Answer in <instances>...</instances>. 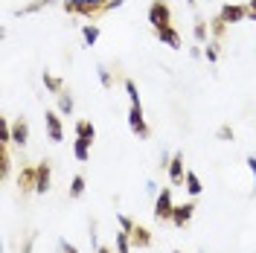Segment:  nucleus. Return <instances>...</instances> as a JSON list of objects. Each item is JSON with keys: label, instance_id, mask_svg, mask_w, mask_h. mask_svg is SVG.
Instances as JSON below:
<instances>
[{"label": "nucleus", "instance_id": "f257e3e1", "mask_svg": "<svg viewBox=\"0 0 256 253\" xmlns=\"http://www.w3.org/2000/svg\"><path fill=\"white\" fill-rule=\"evenodd\" d=\"M126 0H62V9L67 15H79L88 24H96L102 15H108L114 9H120Z\"/></svg>", "mask_w": 256, "mask_h": 253}, {"label": "nucleus", "instance_id": "20e7f679", "mask_svg": "<svg viewBox=\"0 0 256 253\" xmlns=\"http://www.w3.org/2000/svg\"><path fill=\"white\" fill-rule=\"evenodd\" d=\"M154 218H158L160 224H166V222H172V212H175V201H172V190L166 186V190H160L158 192V198H154Z\"/></svg>", "mask_w": 256, "mask_h": 253}, {"label": "nucleus", "instance_id": "473e14b6", "mask_svg": "<svg viewBox=\"0 0 256 253\" xmlns=\"http://www.w3.org/2000/svg\"><path fill=\"white\" fill-rule=\"evenodd\" d=\"M32 242H35V236L26 238V244H24V253H32Z\"/></svg>", "mask_w": 256, "mask_h": 253}, {"label": "nucleus", "instance_id": "423d86ee", "mask_svg": "<svg viewBox=\"0 0 256 253\" xmlns=\"http://www.w3.org/2000/svg\"><path fill=\"white\" fill-rule=\"evenodd\" d=\"M128 238H131V244H134V250H146V248H152V230L143 227V224H131V230H126Z\"/></svg>", "mask_w": 256, "mask_h": 253}, {"label": "nucleus", "instance_id": "cd10ccee", "mask_svg": "<svg viewBox=\"0 0 256 253\" xmlns=\"http://www.w3.org/2000/svg\"><path fill=\"white\" fill-rule=\"evenodd\" d=\"M126 94H128V102H131V105H137V102H140V90H137L134 79H126Z\"/></svg>", "mask_w": 256, "mask_h": 253}, {"label": "nucleus", "instance_id": "5701e85b", "mask_svg": "<svg viewBox=\"0 0 256 253\" xmlns=\"http://www.w3.org/2000/svg\"><path fill=\"white\" fill-rule=\"evenodd\" d=\"M12 174V158H9V146H0V178L6 180Z\"/></svg>", "mask_w": 256, "mask_h": 253}, {"label": "nucleus", "instance_id": "1a4fd4ad", "mask_svg": "<svg viewBox=\"0 0 256 253\" xmlns=\"http://www.w3.org/2000/svg\"><path fill=\"white\" fill-rule=\"evenodd\" d=\"M218 15H222L224 24H242L244 18H250V12H248V6H242V3H224Z\"/></svg>", "mask_w": 256, "mask_h": 253}, {"label": "nucleus", "instance_id": "412c9836", "mask_svg": "<svg viewBox=\"0 0 256 253\" xmlns=\"http://www.w3.org/2000/svg\"><path fill=\"white\" fill-rule=\"evenodd\" d=\"M84 190H88V184H84V174H73V180H70V190H67V195L76 201V198H82L84 195Z\"/></svg>", "mask_w": 256, "mask_h": 253}, {"label": "nucleus", "instance_id": "0eeeda50", "mask_svg": "<svg viewBox=\"0 0 256 253\" xmlns=\"http://www.w3.org/2000/svg\"><path fill=\"white\" fill-rule=\"evenodd\" d=\"M169 180H172V186H184V180H186V169H184V152H175L172 158H169Z\"/></svg>", "mask_w": 256, "mask_h": 253}, {"label": "nucleus", "instance_id": "7c9ffc66", "mask_svg": "<svg viewBox=\"0 0 256 253\" xmlns=\"http://www.w3.org/2000/svg\"><path fill=\"white\" fill-rule=\"evenodd\" d=\"M248 169H250V174H254V195H256V158L254 154L248 158Z\"/></svg>", "mask_w": 256, "mask_h": 253}, {"label": "nucleus", "instance_id": "dca6fc26", "mask_svg": "<svg viewBox=\"0 0 256 253\" xmlns=\"http://www.w3.org/2000/svg\"><path fill=\"white\" fill-rule=\"evenodd\" d=\"M41 79H44V88H47L52 96H58V94H64V90H67V84H64L58 76H52L50 70H44V76H41Z\"/></svg>", "mask_w": 256, "mask_h": 253}, {"label": "nucleus", "instance_id": "2eb2a0df", "mask_svg": "<svg viewBox=\"0 0 256 253\" xmlns=\"http://www.w3.org/2000/svg\"><path fill=\"white\" fill-rule=\"evenodd\" d=\"M73 131H76V137H82V140H96V128L90 120H76V126H73Z\"/></svg>", "mask_w": 256, "mask_h": 253}, {"label": "nucleus", "instance_id": "f704fd0d", "mask_svg": "<svg viewBox=\"0 0 256 253\" xmlns=\"http://www.w3.org/2000/svg\"><path fill=\"white\" fill-rule=\"evenodd\" d=\"M186 3H195V0H186Z\"/></svg>", "mask_w": 256, "mask_h": 253}, {"label": "nucleus", "instance_id": "7ed1b4c3", "mask_svg": "<svg viewBox=\"0 0 256 253\" xmlns=\"http://www.w3.org/2000/svg\"><path fill=\"white\" fill-rule=\"evenodd\" d=\"M148 24H152V30L172 26V6L166 0H152V6H148Z\"/></svg>", "mask_w": 256, "mask_h": 253}, {"label": "nucleus", "instance_id": "393cba45", "mask_svg": "<svg viewBox=\"0 0 256 253\" xmlns=\"http://www.w3.org/2000/svg\"><path fill=\"white\" fill-rule=\"evenodd\" d=\"M56 99H58V114H64V116H70V114H73V96H70V90H64V94H58Z\"/></svg>", "mask_w": 256, "mask_h": 253}, {"label": "nucleus", "instance_id": "c9c22d12", "mask_svg": "<svg viewBox=\"0 0 256 253\" xmlns=\"http://www.w3.org/2000/svg\"><path fill=\"white\" fill-rule=\"evenodd\" d=\"M172 253H180V250H172Z\"/></svg>", "mask_w": 256, "mask_h": 253}, {"label": "nucleus", "instance_id": "39448f33", "mask_svg": "<svg viewBox=\"0 0 256 253\" xmlns=\"http://www.w3.org/2000/svg\"><path fill=\"white\" fill-rule=\"evenodd\" d=\"M38 186V166H20V174H18V192H20V198L24 195H32Z\"/></svg>", "mask_w": 256, "mask_h": 253}, {"label": "nucleus", "instance_id": "f3484780", "mask_svg": "<svg viewBox=\"0 0 256 253\" xmlns=\"http://www.w3.org/2000/svg\"><path fill=\"white\" fill-rule=\"evenodd\" d=\"M184 190L190 192L192 198H198L201 195V190H204V184H201V178L192 172V169H186V180H184Z\"/></svg>", "mask_w": 256, "mask_h": 253}, {"label": "nucleus", "instance_id": "ddd939ff", "mask_svg": "<svg viewBox=\"0 0 256 253\" xmlns=\"http://www.w3.org/2000/svg\"><path fill=\"white\" fill-rule=\"evenodd\" d=\"M12 142H15V146H20V148L30 142V122H26L24 116L12 120Z\"/></svg>", "mask_w": 256, "mask_h": 253}, {"label": "nucleus", "instance_id": "a211bd4d", "mask_svg": "<svg viewBox=\"0 0 256 253\" xmlns=\"http://www.w3.org/2000/svg\"><path fill=\"white\" fill-rule=\"evenodd\" d=\"M227 26H230V24H224L222 15L212 18V20H210V35H212V41H218V44H222L224 35H227Z\"/></svg>", "mask_w": 256, "mask_h": 253}, {"label": "nucleus", "instance_id": "4be33fe9", "mask_svg": "<svg viewBox=\"0 0 256 253\" xmlns=\"http://www.w3.org/2000/svg\"><path fill=\"white\" fill-rule=\"evenodd\" d=\"M56 0H32V3H26V6H20L15 15L20 18V15H32V12H41V9H47V6H52Z\"/></svg>", "mask_w": 256, "mask_h": 253}, {"label": "nucleus", "instance_id": "bb28decb", "mask_svg": "<svg viewBox=\"0 0 256 253\" xmlns=\"http://www.w3.org/2000/svg\"><path fill=\"white\" fill-rule=\"evenodd\" d=\"M96 73H99V82H102V88H105V90H111V88H114V76H111V70L99 64V67H96Z\"/></svg>", "mask_w": 256, "mask_h": 253}, {"label": "nucleus", "instance_id": "aec40b11", "mask_svg": "<svg viewBox=\"0 0 256 253\" xmlns=\"http://www.w3.org/2000/svg\"><path fill=\"white\" fill-rule=\"evenodd\" d=\"M192 32H195V41H198V44H204V41H207V35H210L207 18H204V15H195V26H192Z\"/></svg>", "mask_w": 256, "mask_h": 253}, {"label": "nucleus", "instance_id": "9d476101", "mask_svg": "<svg viewBox=\"0 0 256 253\" xmlns=\"http://www.w3.org/2000/svg\"><path fill=\"white\" fill-rule=\"evenodd\" d=\"M35 166H38V186H35V192L38 195H47L50 186H52V163L50 160H41Z\"/></svg>", "mask_w": 256, "mask_h": 253}, {"label": "nucleus", "instance_id": "f03ea898", "mask_svg": "<svg viewBox=\"0 0 256 253\" xmlns=\"http://www.w3.org/2000/svg\"><path fill=\"white\" fill-rule=\"evenodd\" d=\"M128 128H131V134H137L140 140H148V137H152V128H148L146 114H143V102L128 105Z\"/></svg>", "mask_w": 256, "mask_h": 253}, {"label": "nucleus", "instance_id": "4468645a", "mask_svg": "<svg viewBox=\"0 0 256 253\" xmlns=\"http://www.w3.org/2000/svg\"><path fill=\"white\" fill-rule=\"evenodd\" d=\"M90 146H94L90 140L76 137V140H73V158L79 160V163H88V160H90Z\"/></svg>", "mask_w": 256, "mask_h": 253}, {"label": "nucleus", "instance_id": "f8f14e48", "mask_svg": "<svg viewBox=\"0 0 256 253\" xmlns=\"http://www.w3.org/2000/svg\"><path fill=\"white\" fill-rule=\"evenodd\" d=\"M154 32V38H158L160 44H166L169 50H180V32L175 30V26H163V30H152Z\"/></svg>", "mask_w": 256, "mask_h": 253}, {"label": "nucleus", "instance_id": "b1692460", "mask_svg": "<svg viewBox=\"0 0 256 253\" xmlns=\"http://www.w3.org/2000/svg\"><path fill=\"white\" fill-rule=\"evenodd\" d=\"M82 38H84L88 47H94L96 41H99V26H96V24H84V26H82Z\"/></svg>", "mask_w": 256, "mask_h": 253}, {"label": "nucleus", "instance_id": "72a5a7b5", "mask_svg": "<svg viewBox=\"0 0 256 253\" xmlns=\"http://www.w3.org/2000/svg\"><path fill=\"white\" fill-rule=\"evenodd\" d=\"M96 253H114V248H108V244H99V248H96Z\"/></svg>", "mask_w": 256, "mask_h": 253}, {"label": "nucleus", "instance_id": "c756f323", "mask_svg": "<svg viewBox=\"0 0 256 253\" xmlns=\"http://www.w3.org/2000/svg\"><path fill=\"white\" fill-rule=\"evenodd\" d=\"M58 253H79V248H76V244H73V242H58Z\"/></svg>", "mask_w": 256, "mask_h": 253}, {"label": "nucleus", "instance_id": "2f4dec72", "mask_svg": "<svg viewBox=\"0 0 256 253\" xmlns=\"http://www.w3.org/2000/svg\"><path fill=\"white\" fill-rule=\"evenodd\" d=\"M248 12H250V20H256V0H250V3H248Z\"/></svg>", "mask_w": 256, "mask_h": 253}, {"label": "nucleus", "instance_id": "c85d7f7f", "mask_svg": "<svg viewBox=\"0 0 256 253\" xmlns=\"http://www.w3.org/2000/svg\"><path fill=\"white\" fill-rule=\"evenodd\" d=\"M218 47H222V44H218V41H212V44H207V50H204V56H207L210 64L218 62Z\"/></svg>", "mask_w": 256, "mask_h": 253}, {"label": "nucleus", "instance_id": "6e6552de", "mask_svg": "<svg viewBox=\"0 0 256 253\" xmlns=\"http://www.w3.org/2000/svg\"><path fill=\"white\" fill-rule=\"evenodd\" d=\"M44 128H47V137L52 142H62L64 140V126H62V116L56 111H44Z\"/></svg>", "mask_w": 256, "mask_h": 253}, {"label": "nucleus", "instance_id": "9b49d317", "mask_svg": "<svg viewBox=\"0 0 256 253\" xmlns=\"http://www.w3.org/2000/svg\"><path fill=\"white\" fill-rule=\"evenodd\" d=\"M192 216H195V201H186V204H175V212H172V224H175L178 230H184V227L192 222Z\"/></svg>", "mask_w": 256, "mask_h": 253}, {"label": "nucleus", "instance_id": "6ab92c4d", "mask_svg": "<svg viewBox=\"0 0 256 253\" xmlns=\"http://www.w3.org/2000/svg\"><path fill=\"white\" fill-rule=\"evenodd\" d=\"M114 248H116V253H131L134 250V244H131V238H128V233L122 230V227L114 233Z\"/></svg>", "mask_w": 256, "mask_h": 253}, {"label": "nucleus", "instance_id": "a878e982", "mask_svg": "<svg viewBox=\"0 0 256 253\" xmlns=\"http://www.w3.org/2000/svg\"><path fill=\"white\" fill-rule=\"evenodd\" d=\"M233 137H236V131H233V126H230V122L218 126V131H216V140H222V142H233Z\"/></svg>", "mask_w": 256, "mask_h": 253}]
</instances>
